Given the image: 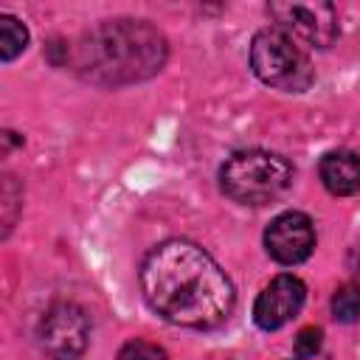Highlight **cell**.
Returning <instances> with one entry per match:
<instances>
[{
    "instance_id": "6da1fadb",
    "label": "cell",
    "mask_w": 360,
    "mask_h": 360,
    "mask_svg": "<svg viewBox=\"0 0 360 360\" xmlns=\"http://www.w3.org/2000/svg\"><path fill=\"white\" fill-rule=\"evenodd\" d=\"M141 290L163 321L186 329H214L236 304L225 270L188 239H166L146 253L141 262Z\"/></svg>"
},
{
    "instance_id": "7a4b0ae2",
    "label": "cell",
    "mask_w": 360,
    "mask_h": 360,
    "mask_svg": "<svg viewBox=\"0 0 360 360\" xmlns=\"http://www.w3.org/2000/svg\"><path fill=\"white\" fill-rule=\"evenodd\" d=\"M166 59L163 34L143 20H110L76 45V68L96 84H129L149 79Z\"/></svg>"
},
{
    "instance_id": "3957f363",
    "label": "cell",
    "mask_w": 360,
    "mask_h": 360,
    "mask_svg": "<svg viewBox=\"0 0 360 360\" xmlns=\"http://www.w3.org/2000/svg\"><path fill=\"white\" fill-rule=\"evenodd\" d=\"M292 183V166L287 158L267 149L233 152L219 169L222 191L245 205H262L284 194Z\"/></svg>"
},
{
    "instance_id": "277c9868",
    "label": "cell",
    "mask_w": 360,
    "mask_h": 360,
    "mask_svg": "<svg viewBox=\"0 0 360 360\" xmlns=\"http://www.w3.org/2000/svg\"><path fill=\"white\" fill-rule=\"evenodd\" d=\"M250 68L264 84L284 93H304L315 79L307 51L278 25L256 31L250 42Z\"/></svg>"
},
{
    "instance_id": "5b68a950",
    "label": "cell",
    "mask_w": 360,
    "mask_h": 360,
    "mask_svg": "<svg viewBox=\"0 0 360 360\" xmlns=\"http://www.w3.org/2000/svg\"><path fill=\"white\" fill-rule=\"evenodd\" d=\"M37 338L53 360H76L90 343V318L79 304L59 301L42 315Z\"/></svg>"
},
{
    "instance_id": "8992f818",
    "label": "cell",
    "mask_w": 360,
    "mask_h": 360,
    "mask_svg": "<svg viewBox=\"0 0 360 360\" xmlns=\"http://www.w3.org/2000/svg\"><path fill=\"white\" fill-rule=\"evenodd\" d=\"M270 14L278 28H284L287 34H292L295 39L312 48H329L338 39V11L332 3L323 0L270 3Z\"/></svg>"
},
{
    "instance_id": "52a82bcc",
    "label": "cell",
    "mask_w": 360,
    "mask_h": 360,
    "mask_svg": "<svg viewBox=\"0 0 360 360\" xmlns=\"http://www.w3.org/2000/svg\"><path fill=\"white\" fill-rule=\"evenodd\" d=\"M264 248L278 264H301L315 250V225L301 211H284L270 219Z\"/></svg>"
},
{
    "instance_id": "ba28073f",
    "label": "cell",
    "mask_w": 360,
    "mask_h": 360,
    "mask_svg": "<svg viewBox=\"0 0 360 360\" xmlns=\"http://www.w3.org/2000/svg\"><path fill=\"white\" fill-rule=\"evenodd\" d=\"M304 298H307V287L301 278L290 276V273H281L276 276L256 298L253 304V321L259 329H281L284 323H290L301 307H304Z\"/></svg>"
},
{
    "instance_id": "9c48e42d",
    "label": "cell",
    "mask_w": 360,
    "mask_h": 360,
    "mask_svg": "<svg viewBox=\"0 0 360 360\" xmlns=\"http://www.w3.org/2000/svg\"><path fill=\"white\" fill-rule=\"evenodd\" d=\"M321 183L335 197H349L360 191V155L349 149H335L321 158Z\"/></svg>"
},
{
    "instance_id": "30bf717a",
    "label": "cell",
    "mask_w": 360,
    "mask_h": 360,
    "mask_svg": "<svg viewBox=\"0 0 360 360\" xmlns=\"http://www.w3.org/2000/svg\"><path fill=\"white\" fill-rule=\"evenodd\" d=\"M28 45V28L11 17V14H3L0 17V59L3 62H11L17 59Z\"/></svg>"
},
{
    "instance_id": "8fae6325",
    "label": "cell",
    "mask_w": 360,
    "mask_h": 360,
    "mask_svg": "<svg viewBox=\"0 0 360 360\" xmlns=\"http://www.w3.org/2000/svg\"><path fill=\"white\" fill-rule=\"evenodd\" d=\"M332 315L340 323H354L360 321V287L343 284L332 295Z\"/></svg>"
},
{
    "instance_id": "7c38bea8",
    "label": "cell",
    "mask_w": 360,
    "mask_h": 360,
    "mask_svg": "<svg viewBox=\"0 0 360 360\" xmlns=\"http://www.w3.org/2000/svg\"><path fill=\"white\" fill-rule=\"evenodd\" d=\"M118 360H169L166 352L158 346V343H149V340H127L121 349H118Z\"/></svg>"
},
{
    "instance_id": "4fadbf2b",
    "label": "cell",
    "mask_w": 360,
    "mask_h": 360,
    "mask_svg": "<svg viewBox=\"0 0 360 360\" xmlns=\"http://www.w3.org/2000/svg\"><path fill=\"white\" fill-rule=\"evenodd\" d=\"M321 343H323V332L318 326H304L298 335H295V354L301 360L307 357H315L321 352Z\"/></svg>"
},
{
    "instance_id": "5bb4252c",
    "label": "cell",
    "mask_w": 360,
    "mask_h": 360,
    "mask_svg": "<svg viewBox=\"0 0 360 360\" xmlns=\"http://www.w3.org/2000/svg\"><path fill=\"white\" fill-rule=\"evenodd\" d=\"M11 191H14V177H6V180H3V200H6V208H8V214H6V233H8L11 222H14V214H11L14 197H11Z\"/></svg>"
},
{
    "instance_id": "9a60e30c",
    "label": "cell",
    "mask_w": 360,
    "mask_h": 360,
    "mask_svg": "<svg viewBox=\"0 0 360 360\" xmlns=\"http://www.w3.org/2000/svg\"><path fill=\"white\" fill-rule=\"evenodd\" d=\"M352 267L360 273V239H357V245L352 248Z\"/></svg>"
}]
</instances>
